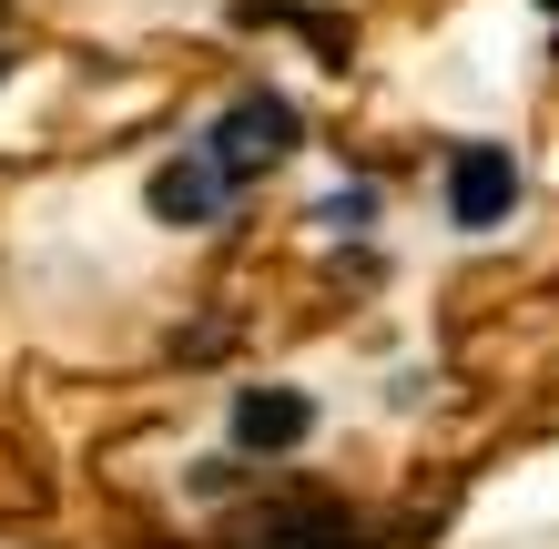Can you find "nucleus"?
<instances>
[{
	"label": "nucleus",
	"mask_w": 559,
	"mask_h": 549,
	"mask_svg": "<svg viewBox=\"0 0 559 549\" xmlns=\"http://www.w3.org/2000/svg\"><path fill=\"white\" fill-rule=\"evenodd\" d=\"M275 153H295V112L275 103V92H254V103L224 112V133H214V174H224V183L254 174V164H275Z\"/></svg>",
	"instance_id": "1"
},
{
	"label": "nucleus",
	"mask_w": 559,
	"mask_h": 549,
	"mask_svg": "<svg viewBox=\"0 0 559 549\" xmlns=\"http://www.w3.org/2000/svg\"><path fill=\"white\" fill-rule=\"evenodd\" d=\"M509 204H519V164H509L499 143H468V153L448 164V214L468 224V235H488Z\"/></svg>",
	"instance_id": "2"
},
{
	"label": "nucleus",
	"mask_w": 559,
	"mask_h": 549,
	"mask_svg": "<svg viewBox=\"0 0 559 549\" xmlns=\"http://www.w3.org/2000/svg\"><path fill=\"white\" fill-rule=\"evenodd\" d=\"M306 428H316V407L295 397V386H245V397H235V438L245 447H295Z\"/></svg>",
	"instance_id": "3"
},
{
	"label": "nucleus",
	"mask_w": 559,
	"mask_h": 549,
	"mask_svg": "<svg viewBox=\"0 0 559 549\" xmlns=\"http://www.w3.org/2000/svg\"><path fill=\"white\" fill-rule=\"evenodd\" d=\"M153 214H163V224H204V214H214V174H204V164H163V174H153Z\"/></svg>",
	"instance_id": "4"
},
{
	"label": "nucleus",
	"mask_w": 559,
	"mask_h": 549,
	"mask_svg": "<svg viewBox=\"0 0 559 549\" xmlns=\"http://www.w3.org/2000/svg\"><path fill=\"white\" fill-rule=\"evenodd\" d=\"M539 11H559V0H539Z\"/></svg>",
	"instance_id": "5"
}]
</instances>
